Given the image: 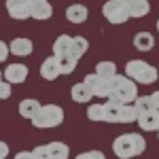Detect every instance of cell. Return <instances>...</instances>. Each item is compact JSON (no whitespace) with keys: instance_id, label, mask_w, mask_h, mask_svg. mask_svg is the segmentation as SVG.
<instances>
[{"instance_id":"30bf717a","label":"cell","mask_w":159,"mask_h":159,"mask_svg":"<svg viewBox=\"0 0 159 159\" xmlns=\"http://www.w3.org/2000/svg\"><path fill=\"white\" fill-rule=\"evenodd\" d=\"M2 76L11 83V85H21L25 79H28V66L25 64H9L4 68Z\"/></svg>"},{"instance_id":"cb8c5ba5","label":"cell","mask_w":159,"mask_h":159,"mask_svg":"<svg viewBox=\"0 0 159 159\" xmlns=\"http://www.w3.org/2000/svg\"><path fill=\"white\" fill-rule=\"evenodd\" d=\"M87 119L93 121V123L104 121V104H91L87 108Z\"/></svg>"},{"instance_id":"5b68a950","label":"cell","mask_w":159,"mask_h":159,"mask_svg":"<svg viewBox=\"0 0 159 159\" xmlns=\"http://www.w3.org/2000/svg\"><path fill=\"white\" fill-rule=\"evenodd\" d=\"M64 123V108L57 104H43L40 110L32 117V125L36 129H51Z\"/></svg>"},{"instance_id":"9c48e42d","label":"cell","mask_w":159,"mask_h":159,"mask_svg":"<svg viewBox=\"0 0 159 159\" xmlns=\"http://www.w3.org/2000/svg\"><path fill=\"white\" fill-rule=\"evenodd\" d=\"M136 121L140 125V129H144V132H157L159 129V108L153 106L151 110L140 112V115L136 117Z\"/></svg>"},{"instance_id":"4dcf8cb0","label":"cell","mask_w":159,"mask_h":159,"mask_svg":"<svg viewBox=\"0 0 159 159\" xmlns=\"http://www.w3.org/2000/svg\"><path fill=\"white\" fill-rule=\"evenodd\" d=\"M119 2H121V4H123V7H125V9H129V7L134 4L136 0H119Z\"/></svg>"},{"instance_id":"e575fe53","label":"cell","mask_w":159,"mask_h":159,"mask_svg":"<svg viewBox=\"0 0 159 159\" xmlns=\"http://www.w3.org/2000/svg\"><path fill=\"white\" fill-rule=\"evenodd\" d=\"M157 136H159V129H157Z\"/></svg>"},{"instance_id":"2e32d148","label":"cell","mask_w":159,"mask_h":159,"mask_svg":"<svg viewBox=\"0 0 159 159\" xmlns=\"http://www.w3.org/2000/svg\"><path fill=\"white\" fill-rule=\"evenodd\" d=\"M57 57V64H60V72L61 74H72L76 70V64H79V57H74L72 53H61V55H55Z\"/></svg>"},{"instance_id":"4fadbf2b","label":"cell","mask_w":159,"mask_h":159,"mask_svg":"<svg viewBox=\"0 0 159 159\" xmlns=\"http://www.w3.org/2000/svg\"><path fill=\"white\" fill-rule=\"evenodd\" d=\"M60 64H57V57L55 55H51L47 60L40 64V76L45 79V81H55L57 76H60Z\"/></svg>"},{"instance_id":"5bb4252c","label":"cell","mask_w":159,"mask_h":159,"mask_svg":"<svg viewBox=\"0 0 159 159\" xmlns=\"http://www.w3.org/2000/svg\"><path fill=\"white\" fill-rule=\"evenodd\" d=\"M87 17H89V11H87L85 4H70L68 9H66V19L70 21V24H83Z\"/></svg>"},{"instance_id":"1f68e13d","label":"cell","mask_w":159,"mask_h":159,"mask_svg":"<svg viewBox=\"0 0 159 159\" xmlns=\"http://www.w3.org/2000/svg\"><path fill=\"white\" fill-rule=\"evenodd\" d=\"M17 157L24 159V157H32V151H24V153H17Z\"/></svg>"},{"instance_id":"8992f818","label":"cell","mask_w":159,"mask_h":159,"mask_svg":"<svg viewBox=\"0 0 159 159\" xmlns=\"http://www.w3.org/2000/svg\"><path fill=\"white\" fill-rule=\"evenodd\" d=\"M68 155H70V147L60 142V140L40 144L32 151V157H38V159H66Z\"/></svg>"},{"instance_id":"8fae6325","label":"cell","mask_w":159,"mask_h":159,"mask_svg":"<svg viewBox=\"0 0 159 159\" xmlns=\"http://www.w3.org/2000/svg\"><path fill=\"white\" fill-rule=\"evenodd\" d=\"M7 11H9L11 19H17V21L30 19V4H28V0H7Z\"/></svg>"},{"instance_id":"9a60e30c","label":"cell","mask_w":159,"mask_h":159,"mask_svg":"<svg viewBox=\"0 0 159 159\" xmlns=\"http://www.w3.org/2000/svg\"><path fill=\"white\" fill-rule=\"evenodd\" d=\"M70 96H72V100L76 102V104H85V102H89V100L93 98V93H91V89L87 87L85 81H81V83L72 85V89H70Z\"/></svg>"},{"instance_id":"3957f363","label":"cell","mask_w":159,"mask_h":159,"mask_svg":"<svg viewBox=\"0 0 159 159\" xmlns=\"http://www.w3.org/2000/svg\"><path fill=\"white\" fill-rule=\"evenodd\" d=\"M125 74L132 79V81H136L138 85H153L155 81H157V68L155 66H151L148 61L144 60H129L127 64H125Z\"/></svg>"},{"instance_id":"6da1fadb","label":"cell","mask_w":159,"mask_h":159,"mask_svg":"<svg viewBox=\"0 0 159 159\" xmlns=\"http://www.w3.org/2000/svg\"><path fill=\"white\" fill-rule=\"evenodd\" d=\"M110 100L121 102V104H132L138 98V83L132 81L127 74H115L110 79Z\"/></svg>"},{"instance_id":"7402d4cb","label":"cell","mask_w":159,"mask_h":159,"mask_svg":"<svg viewBox=\"0 0 159 159\" xmlns=\"http://www.w3.org/2000/svg\"><path fill=\"white\" fill-rule=\"evenodd\" d=\"M87 49H89V43H87L85 36H72V49H70V53H72L74 57H83L87 53Z\"/></svg>"},{"instance_id":"836d02e7","label":"cell","mask_w":159,"mask_h":159,"mask_svg":"<svg viewBox=\"0 0 159 159\" xmlns=\"http://www.w3.org/2000/svg\"><path fill=\"white\" fill-rule=\"evenodd\" d=\"M0 79H4V76H2V72H0Z\"/></svg>"},{"instance_id":"603a6c76","label":"cell","mask_w":159,"mask_h":159,"mask_svg":"<svg viewBox=\"0 0 159 159\" xmlns=\"http://www.w3.org/2000/svg\"><path fill=\"white\" fill-rule=\"evenodd\" d=\"M96 74H100L102 79H112L115 74H117V66H115V61H98V66H96Z\"/></svg>"},{"instance_id":"f1b7e54d","label":"cell","mask_w":159,"mask_h":159,"mask_svg":"<svg viewBox=\"0 0 159 159\" xmlns=\"http://www.w3.org/2000/svg\"><path fill=\"white\" fill-rule=\"evenodd\" d=\"M151 100H153V106H155V108H159V89L151 93Z\"/></svg>"},{"instance_id":"7c38bea8","label":"cell","mask_w":159,"mask_h":159,"mask_svg":"<svg viewBox=\"0 0 159 159\" xmlns=\"http://www.w3.org/2000/svg\"><path fill=\"white\" fill-rule=\"evenodd\" d=\"M9 51H11L13 55H17V57H28L34 51V43L25 36H17L9 43Z\"/></svg>"},{"instance_id":"4316f807","label":"cell","mask_w":159,"mask_h":159,"mask_svg":"<svg viewBox=\"0 0 159 159\" xmlns=\"http://www.w3.org/2000/svg\"><path fill=\"white\" fill-rule=\"evenodd\" d=\"M79 159H104V153L102 151H85L79 155Z\"/></svg>"},{"instance_id":"83f0119b","label":"cell","mask_w":159,"mask_h":159,"mask_svg":"<svg viewBox=\"0 0 159 159\" xmlns=\"http://www.w3.org/2000/svg\"><path fill=\"white\" fill-rule=\"evenodd\" d=\"M9 45L4 43V40H0V61H7V57H9Z\"/></svg>"},{"instance_id":"44dd1931","label":"cell","mask_w":159,"mask_h":159,"mask_svg":"<svg viewBox=\"0 0 159 159\" xmlns=\"http://www.w3.org/2000/svg\"><path fill=\"white\" fill-rule=\"evenodd\" d=\"M72 49V36L68 34H60L53 43V55H61V53H68Z\"/></svg>"},{"instance_id":"ac0fdd59","label":"cell","mask_w":159,"mask_h":159,"mask_svg":"<svg viewBox=\"0 0 159 159\" xmlns=\"http://www.w3.org/2000/svg\"><path fill=\"white\" fill-rule=\"evenodd\" d=\"M51 15H53V7H51V2H43V4H36V7H32L30 9V17L32 19H36V21H45V19H51Z\"/></svg>"},{"instance_id":"d4e9b609","label":"cell","mask_w":159,"mask_h":159,"mask_svg":"<svg viewBox=\"0 0 159 159\" xmlns=\"http://www.w3.org/2000/svg\"><path fill=\"white\" fill-rule=\"evenodd\" d=\"M132 104H134V108H136L138 115H140V112H144V110L153 108V100H151V96H138Z\"/></svg>"},{"instance_id":"7a4b0ae2","label":"cell","mask_w":159,"mask_h":159,"mask_svg":"<svg viewBox=\"0 0 159 159\" xmlns=\"http://www.w3.org/2000/svg\"><path fill=\"white\" fill-rule=\"evenodd\" d=\"M147 148V140L140 134H121L112 142V153L121 159H129L136 155H142Z\"/></svg>"},{"instance_id":"d6986e66","label":"cell","mask_w":159,"mask_h":159,"mask_svg":"<svg viewBox=\"0 0 159 159\" xmlns=\"http://www.w3.org/2000/svg\"><path fill=\"white\" fill-rule=\"evenodd\" d=\"M134 47L138 51H151L155 47V36L151 32H138L134 36Z\"/></svg>"},{"instance_id":"ba28073f","label":"cell","mask_w":159,"mask_h":159,"mask_svg":"<svg viewBox=\"0 0 159 159\" xmlns=\"http://www.w3.org/2000/svg\"><path fill=\"white\" fill-rule=\"evenodd\" d=\"M85 83H87V87L91 89L93 98L108 100V96H110V81H108V79H102L100 74L91 72V74H87V76H85Z\"/></svg>"},{"instance_id":"d6a6232c","label":"cell","mask_w":159,"mask_h":159,"mask_svg":"<svg viewBox=\"0 0 159 159\" xmlns=\"http://www.w3.org/2000/svg\"><path fill=\"white\" fill-rule=\"evenodd\" d=\"M157 32H159V19H157Z\"/></svg>"},{"instance_id":"ffe728a7","label":"cell","mask_w":159,"mask_h":159,"mask_svg":"<svg viewBox=\"0 0 159 159\" xmlns=\"http://www.w3.org/2000/svg\"><path fill=\"white\" fill-rule=\"evenodd\" d=\"M148 11H151V2H148V0H136L134 4L127 9L129 19H140V17H147Z\"/></svg>"},{"instance_id":"e0dca14e","label":"cell","mask_w":159,"mask_h":159,"mask_svg":"<svg viewBox=\"0 0 159 159\" xmlns=\"http://www.w3.org/2000/svg\"><path fill=\"white\" fill-rule=\"evenodd\" d=\"M40 106H43V104H40L38 100H34V98L21 100V102H19V115H21L24 119H30V121H32V117L40 110Z\"/></svg>"},{"instance_id":"277c9868","label":"cell","mask_w":159,"mask_h":159,"mask_svg":"<svg viewBox=\"0 0 159 159\" xmlns=\"http://www.w3.org/2000/svg\"><path fill=\"white\" fill-rule=\"evenodd\" d=\"M138 112H136L134 104H121L115 100H106L104 102V121L108 123H134Z\"/></svg>"},{"instance_id":"484cf974","label":"cell","mask_w":159,"mask_h":159,"mask_svg":"<svg viewBox=\"0 0 159 159\" xmlns=\"http://www.w3.org/2000/svg\"><path fill=\"white\" fill-rule=\"evenodd\" d=\"M11 91H13V85L7 79H0V100H9L11 98Z\"/></svg>"},{"instance_id":"52a82bcc","label":"cell","mask_w":159,"mask_h":159,"mask_svg":"<svg viewBox=\"0 0 159 159\" xmlns=\"http://www.w3.org/2000/svg\"><path fill=\"white\" fill-rule=\"evenodd\" d=\"M102 15L108 19L110 24H115V25H121V24H125V21L129 19L127 9L123 7L119 0H106L104 7H102Z\"/></svg>"},{"instance_id":"f546056e","label":"cell","mask_w":159,"mask_h":159,"mask_svg":"<svg viewBox=\"0 0 159 159\" xmlns=\"http://www.w3.org/2000/svg\"><path fill=\"white\" fill-rule=\"evenodd\" d=\"M43 2H47V0H28L30 9H32V7H36V4H43Z\"/></svg>"}]
</instances>
